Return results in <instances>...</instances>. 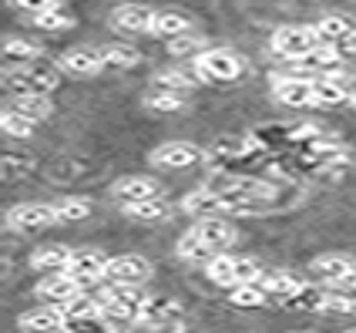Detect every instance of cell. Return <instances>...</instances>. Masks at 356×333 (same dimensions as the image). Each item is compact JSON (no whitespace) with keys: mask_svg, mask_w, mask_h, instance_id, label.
Instances as JSON below:
<instances>
[{"mask_svg":"<svg viewBox=\"0 0 356 333\" xmlns=\"http://www.w3.org/2000/svg\"><path fill=\"white\" fill-rule=\"evenodd\" d=\"M17 327L24 333H64L67 330V313L58 303H40V307L17 316Z\"/></svg>","mask_w":356,"mask_h":333,"instance_id":"12","label":"cell"},{"mask_svg":"<svg viewBox=\"0 0 356 333\" xmlns=\"http://www.w3.org/2000/svg\"><path fill=\"white\" fill-rule=\"evenodd\" d=\"M54 212H58V222H84V219L95 212L91 199H81V196H60L51 202Z\"/></svg>","mask_w":356,"mask_h":333,"instance_id":"29","label":"cell"},{"mask_svg":"<svg viewBox=\"0 0 356 333\" xmlns=\"http://www.w3.org/2000/svg\"><path fill=\"white\" fill-rule=\"evenodd\" d=\"M152 88H161V91H175V95H192L198 88V81L188 75V71H175V68H168V71H159L155 78H152Z\"/></svg>","mask_w":356,"mask_h":333,"instance_id":"30","label":"cell"},{"mask_svg":"<svg viewBox=\"0 0 356 333\" xmlns=\"http://www.w3.org/2000/svg\"><path fill=\"white\" fill-rule=\"evenodd\" d=\"M343 64V54H339L337 44H319L313 51L299 54V58L289 61V71L293 75H302V78H319V75H330Z\"/></svg>","mask_w":356,"mask_h":333,"instance_id":"8","label":"cell"},{"mask_svg":"<svg viewBox=\"0 0 356 333\" xmlns=\"http://www.w3.org/2000/svg\"><path fill=\"white\" fill-rule=\"evenodd\" d=\"M293 333H306V330H293Z\"/></svg>","mask_w":356,"mask_h":333,"instance_id":"44","label":"cell"},{"mask_svg":"<svg viewBox=\"0 0 356 333\" xmlns=\"http://www.w3.org/2000/svg\"><path fill=\"white\" fill-rule=\"evenodd\" d=\"M84 286H81L74 276L67 273V270H60V273H44L38 279V286H34V296H38L40 303H58L64 307L71 296H78Z\"/></svg>","mask_w":356,"mask_h":333,"instance_id":"14","label":"cell"},{"mask_svg":"<svg viewBox=\"0 0 356 333\" xmlns=\"http://www.w3.org/2000/svg\"><path fill=\"white\" fill-rule=\"evenodd\" d=\"M58 68L60 71H67V75H74V78H95V75H101L108 64H104L101 47L81 44V47H71V51H64V54H60Z\"/></svg>","mask_w":356,"mask_h":333,"instance_id":"13","label":"cell"},{"mask_svg":"<svg viewBox=\"0 0 356 333\" xmlns=\"http://www.w3.org/2000/svg\"><path fill=\"white\" fill-rule=\"evenodd\" d=\"M58 84H60L58 68H47L40 61L7 64L3 68V88L10 95H51V91H58Z\"/></svg>","mask_w":356,"mask_h":333,"instance_id":"1","label":"cell"},{"mask_svg":"<svg viewBox=\"0 0 356 333\" xmlns=\"http://www.w3.org/2000/svg\"><path fill=\"white\" fill-rule=\"evenodd\" d=\"M337 290H353V293H356V263H353V270H350V273L337 283Z\"/></svg>","mask_w":356,"mask_h":333,"instance_id":"43","label":"cell"},{"mask_svg":"<svg viewBox=\"0 0 356 333\" xmlns=\"http://www.w3.org/2000/svg\"><path fill=\"white\" fill-rule=\"evenodd\" d=\"M181 209L188 212V216H218V212H225L222 209V192H218L216 185H202V189H192L188 196L181 199Z\"/></svg>","mask_w":356,"mask_h":333,"instance_id":"23","label":"cell"},{"mask_svg":"<svg viewBox=\"0 0 356 333\" xmlns=\"http://www.w3.org/2000/svg\"><path fill=\"white\" fill-rule=\"evenodd\" d=\"M148 162L155 165V169H195L205 162V148L195 145V141H165V145H155L152 152H148Z\"/></svg>","mask_w":356,"mask_h":333,"instance_id":"6","label":"cell"},{"mask_svg":"<svg viewBox=\"0 0 356 333\" xmlns=\"http://www.w3.org/2000/svg\"><path fill=\"white\" fill-rule=\"evenodd\" d=\"M10 108H17L20 115H27L31 121H47L54 115V104L47 95H14Z\"/></svg>","mask_w":356,"mask_h":333,"instance_id":"31","label":"cell"},{"mask_svg":"<svg viewBox=\"0 0 356 333\" xmlns=\"http://www.w3.org/2000/svg\"><path fill=\"white\" fill-rule=\"evenodd\" d=\"M71 259H74V249L71 246H38L34 253H31V270H38V273H60V270H67L71 266Z\"/></svg>","mask_w":356,"mask_h":333,"instance_id":"22","label":"cell"},{"mask_svg":"<svg viewBox=\"0 0 356 333\" xmlns=\"http://www.w3.org/2000/svg\"><path fill=\"white\" fill-rule=\"evenodd\" d=\"M353 256L346 253H323L316 256L313 263H309V273H313V279H319V283H330V286H337L343 276L353 270Z\"/></svg>","mask_w":356,"mask_h":333,"instance_id":"18","label":"cell"},{"mask_svg":"<svg viewBox=\"0 0 356 333\" xmlns=\"http://www.w3.org/2000/svg\"><path fill=\"white\" fill-rule=\"evenodd\" d=\"M175 253L178 259H185V263H198V266H209L212 259L218 256V249L209 242V239H202L195 229H185V233L178 235L175 242Z\"/></svg>","mask_w":356,"mask_h":333,"instance_id":"20","label":"cell"},{"mask_svg":"<svg viewBox=\"0 0 356 333\" xmlns=\"http://www.w3.org/2000/svg\"><path fill=\"white\" fill-rule=\"evenodd\" d=\"M54 222H58V212H54L51 202H17V206H10L7 216H3V226H7L10 233H20V235L40 233V229L54 226Z\"/></svg>","mask_w":356,"mask_h":333,"instance_id":"4","label":"cell"},{"mask_svg":"<svg viewBox=\"0 0 356 333\" xmlns=\"http://www.w3.org/2000/svg\"><path fill=\"white\" fill-rule=\"evenodd\" d=\"M202 51H209V40L195 34V31H188V34H181V38L168 40V54H175V58H192L195 61Z\"/></svg>","mask_w":356,"mask_h":333,"instance_id":"39","label":"cell"},{"mask_svg":"<svg viewBox=\"0 0 356 333\" xmlns=\"http://www.w3.org/2000/svg\"><path fill=\"white\" fill-rule=\"evenodd\" d=\"M266 276V270L259 266V259H252V256H236V286H242V283H259Z\"/></svg>","mask_w":356,"mask_h":333,"instance_id":"41","label":"cell"},{"mask_svg":"<svg viewBox=\"0 0 356 333\" xmlns=\"http://www.w3.org/2000/svg\"><path fill=\"white\" fill-rule=\"evenodd\" d=\"M323 40H319V31L316 24H282L273 31V38H269V47H273V54L282 61H293L299 54H306V51H313L319 47Z\"/></svg>","mask_w":356,"mask_h":333,"instance_id":"3","label":"cell"},{"mask_svg":"<svg viewBox=\"0 0 356 333\" xmlns=\"http://www.w3.org/2000/svg\"><path fill=\"white\" fill-rule=\"evenodd\" d=\"M192 68H195V78L205 84H229L245 75V61L232 47H209L192 61Z\"/></svg>","mask_w":356,"mask_h":333,"instance_id":"2","label":"cell"},{"mask_svg":"<svg viewBox=\"0 0 356 333\" xmlns=\"http://www.w3.org/2000/svg\"><path fill=\"white\" fill-rule=\"evenodd\" d=\"M98 300L108 307L111 316H121V320H141V310H145V300L148 293H141V286H124V283H111V286H101Z\"/></svg>","mask_w":356,"mask_h":333,"instance_id":"5","label":"cell"},{"mask_svg":"<svg viewBox=\"0 0 356 333\" xmlns=\"http://www.w3.org/2000/svg\"><path fill=\"white\" fill-rule=\"evenodd\" d=\"M319 310L323 313H337V316H356V293L353 290H330V293H323V300H319Z\"/></svg>","mask_w":356,"mask_h":333,"instance_id":"34","label":"cell"},{"mask_svg":"<svg viewBox=\"0 0 356 333\" xmlns=\"http://www.w3.org/2000/svg\"><path fill=\"white\" fill-rule=\"evenodd\" d=\"M350 75H343V71H330V75H319L313 78V98H316L319 108H333V104H343V101L350 98Z\"/></svg>","mask_w":356,"mask_h":333,"instance_id":"17","label":"cell"},{"mask_svg":"<svg viewBox=\"0 0 356 333\" xmlns=\"http://www.w3.org/2000/svg\"><path fill=\"white\" fill-rule=\"evenodd\" d=\"M145 108L155 111V115H175L185 108V95H175V91H161V88H152L145 95Z\"/></svg>","mask_w":356,"mask_h":333,"instance_id":"35","label":"cell"},{"mask_svg":"<svg viewBox=\"0 0 356 333\" xmlns=\"http://www.w3.org/2000/svg\"><path fill=\"white\" fill-rule=\"evenodd\" d=\"M101 54H104L108 68H138L141 64V51L131 44H104Z\"/></svg>","mask_w":356,"mask_h":333,"instance_id":"36","label":"cell"},{"mask_svg":"<svg viewBox=\"0 0 356 333\" xmlns=\"http://www.w3.org/2000/svg\"><path fill=\"white\" fill-rule=\"evenodd\" d=\"M161 320H185V307L178 303L175 296L152 293L145 300V310H141L138 323H161Z\"/></svg>","mask_w":356,"mask_h":333,"instance_id":"25","label":"cell"},{"mask_svg":"<svg viewBox=\"0 0 356 333\" xmlns=\"http://www.w3.org/2000/svg\"><path fill=\"white\" fill-rule=\"evenodd\" d=\"M343 333H356V330H343Z\"/></svg>","mask_w":356,"mask_h":333,"instance_id":"45","label":"cell"},{"mask_svg":"<svg viewBox=\"0 0 356 333\" xmlns=\"http://www.w3.org/2000/svg\"><path fill=\"white\" fill-rule=\"evenodd\" d=\"M316 31L323 44H346L356 38V17L353 14H323Z\"/></svg>","mask_w":356,"mask_h":333,"instance_id":"21","label":"cell"},{"mask_svg":"<svg viewBox=\"0 0 356 333\" xmlns=\"http://www.w3.org/2000/svg\"><path fill=\"white\" fill-rule=\"evenodd\" d=\"M54 3H64V0H54Z\"/></svg>","mask_w":356,"mask_h":333,"instance_id":"46","label":"cell"},{"mask_svg":"<svg viewBox=\"0 0 356 333\" xmlns=\"http://www.w3.org/2000/svg\"><path fill=\"white\" fill-rule=\"evenodd\" d=\"M155 14L159 10H152L145 3H121V7L111 10V27L118 34H128V38H141V34H152Z\"/></svg>","mask_w":356,"mask_h":333,"instance_id":"10","label":"cell"},{"mask_svg":"<svg viewBox=\"0 0 356 333\" xmlns=\"http://www.w3.org/2000/svg\"><path fill=\"white\" fill-rule=\"evenodd\" d=\"M262 290L269 293V300H279V303H286L289 296H296L302 286H306V279L296 273H286V270H273V273H266L262 279Z\"/></svg>","mask_w":356,"mask_h":333,"instance_id":"26","label":"cell"},{"mask_svg":"<svg viewBox=\"0 0 356 333\" xmlns=\"http://www.w3.org/2000/svg\"><path fill=\"white\" fill-rule=\"evenodd\" d=\"M306 158L309 162H316L323 169H330V165H346V162H353V148L346 145V141H339V138H330V135H319L316 141H309L306 145Z\"/></svg>","mask_w":356,"mask_h":333,"instance_id":"16","label":"cell"},{"mask_svg":"<svg viewBox=\"0 0 356 333\" xmlns=\"http://www.w3.org/2000/svg\"><path fill=\"white\" fill-rule=\"evenodd\" d=\"M192 229H195L202 239H209L218 253H229L232 242H236V226H232L229 219H222V216H202V219H195Z\"/></svg>","mask_w":356,"mask_h":333,"instance_id":"19","label":"cell"},{"mask_svg":"<svg viewBox=\"0 0 356 333\" xmlns=\"http://www.w3.org/2000/svg\"><path fill=\"white\" fill-rule=\"evenodd\" d=\"M188 31H195V24L181 10H159L155 24H152V38H165V40H175L181 34H188Z\"/></svg>","mask_w":356,"mask_h":333,"instance_id":"27","label":"cell"},{"mask_svg":"<svg viewBox=\"0 0 356 333\" xmlns=\"http://www.w3.org/2000/svg\"><path fill=\"white\" fill-rule=\"evenodd\" d=\"M229 303L238 307V310H259V307L269 303V293L262 290V283H242V286H232Z\"/></svg>","mask_w":356,"mask_h":333,"instance_id":"32","label":"cell"},{"mask_svg":"<svg viewBox=\"0 0 356 333\" xmlns=\"http://www.w3.org/2000/svg\"><path fill=\"white\" fill-rule=\"evenodd\" d=\"M14 10H20V14H27V17H34V14H44V10H51V7H60V3H54V0H7Z\"/></svg>","mask_w":356,"mask_h":333,"instance_id":"42","label":"cell"},{"mask_svg":"<svg viewBox=\"0 0 356 333\" xmlns=\"http://www.w3.org/2000/svg\"><path fill=\"white\" fill-rule=\"evenodd\" d=\"M31 24L40 27V31H67V27H74V17L64 14L60 7H51V10H44V14H34Z\"/></svg>","mask_w":356,"mask_h":333,"instance_id":"40","label":"cell"},{"mask_svg":"<svg viewBox=\"0 0 356 333\" xmlns=\"http://www.w3.org/2000/svg\"><path fill=\"white\" fill-rule=\"evenodd\" d=\"M152 259H145L141 253H121L111 256L108 263V279L111 283H124V286H141L152 279Z\"/></svg>","mask_w":356,"mask_h":333,"instance_id":"9","label":"cell"},{"mask_svg":"<svg viewBox=\"0 0 356 333\" xmlns=\"http://www.w3.org/2000/svg\"><path fill=\"white\" fill-rule=\"evenodd\" d=\"M64 313H67V323H84V320H104L108 316V307L98 300V293H84L71 296L64 303Z\"/></svg>","mask_w":356,"mask_h":333,"instance_id":"24","label":"cell"},{"mask_svg":"<svg viewBox=\"0 0 356 333\" xmlns=\"http://www.w3.org/2000/svg\"><path fill=\"white\" fill-rule=\"evenodd\" d=\"M34 125H38V121L20 115L17 108H10V104L0 111V128H3V135H10V138H31L34 135Z\"/></svg>","mask_w":356,"mask_h":333,"instance_id":"37","label":"cell"},{"mask_svg":"<svg viewBox=\"0 0 356 333\" xmlns=\"http://www.w3.org/2000/svg\"><path fill=\"white\" fill-rule=\"evenodd\" d=\"M269 91L286 108H309V104H316V98H313V78H302V75H293V71L289 75H273L269 78Z\"/></svg>","mask_w":356,"mask_h":333,"instance_id":"7","label":"cell"},{"mask_svg":"<svg viewBox=\"0 0 356 333\" xmlns=\"http://www.w3.org/2000/svg\"><path fill=\"white\" fill-rule=\"evenodd\" d=\"M121 216H128L131 222H165L168 219V202L165 199H145V202H128L121 206Z\"/></svg>","mask_w":356,"mask_h":333,"instance_id":"28","label":"cell"},{"mask_svg":"<svg viewBox=\"0 0 356 333\" xmlns=\"http://www.w3.org/2000/svg\"><path fill=\"white\" fill-rule=\"evenodd\" d=\"M40 44H34V40L27 38H7L3 40V58H7V64H31V61H40Z\"/></svg>","mask_w":356,"mask_h":333,"instance_id":"33","label":"cell"},{"mask_svg":"<svg viewBox=\"0 0 356 333\" xmlns=\"http://www.w3.org/2000/svg\"><path fill=\"white\" fill-rule=\"evenodd\" d=\"M108 263H111V256L101 253V249H74V259H71L67 273L74 276L81 286H91V283L108 279Z\"/></svg>","mask_w":356,"mask_h":333,"instance_id":"15","label":"cell"},{"mask_svg":"<svg viewBox=\"0 0 356 333\" xmlns=\"http://www.w3.org/2000/svg\"><path fill=\"white\" fill-rule=\"evenodd\" d=\"M108 196L115 199L118 206L128 202H145V199H159L161 196V182L152 176H121L111 182Z\"/></svg>","mask_w":356,"mask_h":333,"instance_id":"11","label":"cell"},{"mask_svg":"<svg viewBox=\"0 0 356 333\" xmlns=\"http://www.w3.org/2000/svg\"><path fill=\"white\" fill-rule=\"evenodd\" d=\"M205 276L216 283V286H236V256L218 253L209 266H205Z\"/></svg>","mask_w":356,"mask_h":333,"instance_id":"38","label":"cell"}]
</instances>
